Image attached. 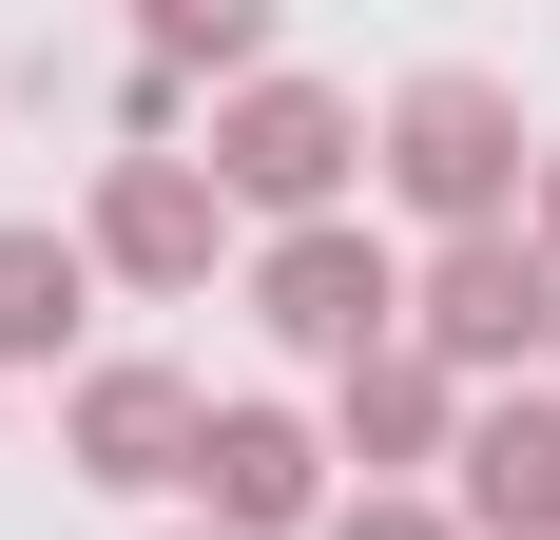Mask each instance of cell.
I'll return each instance as SVG.
<instances>
[{
  "label": "cell",
  "mask_w": 560,
  "mask_h": 540,
  "mask_svg": "<svg viewBox=\"0 0 560 540\" xmlns=\"http://www.w3.org/2000/svg\"><path fill=\"white\" fill-rule=\"evenodd\" d=\"M78 309H97V251L78 232H0V367H58Z\"/></svg>",
  "instance_id": "obj_10"
},
{
  "label": "cell",
  "mask_w": 560,
  "mask_h": 540,
  "mask_svg": "<svg viewBox=\"0 0 560 540\" xmlns=\"http://www.w3.org/2000/svg\"><path fill=\"white\" fill-rule=\"evenodd\" d=\"M136 78H232V97H252V78H271V20H252V0H174Z\"/></svg>",
  "instance_id": "obj_11"
},
{
  "label": "cell",
  "mask_w": 560,
  "mask_h": 540,
  "mask_svg": "<svg viewBox=\"0 0 560 540\" xmlns=\"http://www.w3.org/2000/svg\"><path fill=\"white\" fill-rule=\"evenodd\" d=\"M368 174H387V193L445 232V251H464V232H522V193H541L522 97H503V78H464V58H425V78L368 116Z\"/></svg>",
  "instance_id": "obj_1"
},
{
  "label": "cell",
  "mask_w": 560,
  "mask_h": 540,
  "mask_svg": "<svg viewBox=\"0 0 560 540\" xmlns=\"http://www.w3.org/2000/svg\"><path fill=\"white\" fill-rule=\"evenodd\" d=\"M348 174H368V116L329 97V78H252V97H213V193L271 232H329Z\"/></svg>",
  "instance_id": "obj_2"
},
{
  "label": "cell",
  "mask_w": 560,
  "mask_h": 540,
  "mask_svg": "<svg viewBox=\"0 0 560 540\" xmlns=\"http://www.w3.org/2000/svg\"><path fill=\"white\" fill-rule=\"evenodd\" d=\"M194 502H213V540H329V444L290 406H213L194 425Z\"/></svg>",
  "instance_id": "obj_6"
},
{
  "label": "cell",
  "mask_w": 560,
  "mask_h": 540,
  "mask_svg": "<svg viewBox=\"0 0 560 540\" xmlns=\"http://www.w3.org/2000/svg\"><path fill=\"white\" fill-rule=\"evenodd\" d=\"M445 521H483V540H560V386H503V406H464Z\"/></svg>",
  "instance_id": "obj_7"
},
{
  "label": "cell",
  "mask_w": 560,
  "mask_h": 540,
  "mask_svg": "<svg viewBox=\"0 0 560 540\" xmlns=\"http://www.w3.org/2000/svg\"><path fill=\"white\" fill-rule=\"evenodd\" d=\"M329 540H464V521H445L425 483H406V502H329Z\"/></svg>",
  "instance_id": "obj_12"
},
{
  "label": "cell",
  "mask_w": 560,
  "mask_h": 540,
  "mask_svg": "<svg viewBox=\"0 0 560 540\" xmlns=\"http://www.w3.org/2000/svg\"><path fill=\"white\" fill-rule=\"evenodd\" d=\"M194 425H213V406H194L174 367H78V425H58V463L136 502V483H194Z\"/></svg>",
  "instance_id": "obj_8"
},
{
  "label": "cell",
  "mask_w": 560,
  "mask_h": 540,
  "mask_svg": "<svg viewBox=\"0 0 560 540\" xmlns=\"http://www.w3.org/2000/svg\"><path fill=\"white\" fill-rule=\"evenodd\" d=\"M252 328H271V348H290V367H368V348H406V251H387V232H271V251H252Z\"/></svg>",
  "instance_id": "obj_3"
},
{
  "label": "cell",
  "mask_w": 560,
  "mask_h": 540,
  "mask_svg": "<svg viewBox=\"0 0 560 540\" xmlns=\"http://www.w3.org/2000/svg\"><path fill=\"white\" fill-rule=\"evenodd\" d=\"M329 425H348V463H368V502H406V483H425V463H464V386L425 367V348H368V367H348V406H329Z\"/></svg>",
  "instance_id": "obj_9"
},
{
  "label": "cell",
  "mask_w": 560,
  "mask_h": 540,
  "mask_svg": "<svg viewBox=\"0 0 560 540\" xmlns=\"http://www.w3.org/2000/svg\"><path fill=\"white\" fill-rule=\"evenodd\" d=\"M406 348L425 367H541L560 348V270H541V232H464V251H425L406 270Z\"/></svg>",
  "instance_id": "obj_4"
},
{
  "label": "cell",
  "mask_w": 560,
  "mask_h": 540,
  "mask_svg": "<svg viewBox=\"0 0 560 540\" xmlns=\"http://www.w3.org/2000/svg\"><path fill=\"white\" fill-rule=\"evenodd\" d=\"M194 540H213V521H194Z\"/></svg>",
  "instance_id": "obj_14"
},
{
  "label": "cell",
  "mask_w": 560,
  "mask_h": 540,
  "mask_svg": "<svg viewBox=\"0 0 560 540\" xmlns=\"http://www.w3.org/2000/svg\"><path fill=\"white\" fill-rule=\"evenodd\" d=\"M522 232H541V270H560V155H541V193H522Z\"/></svg>",
  "instance_id": "obj_13"
},
{
  "label": "cell",
  "mask_w": 560,
  "mask_h": 540,
  "mask_svg": "<svg viewBox=\"0 0 560 540\" xmlns=\"http://www.w3.org/2000/svg\"><path fill=\"white\" fill-rule=\"evenodd\" d=\"M78 251H97L116 290H213V251H232L213 155H116V174H97V213H78Z\"/></svg>",
  "instance_id": "obj_5"
}]
</instances>
